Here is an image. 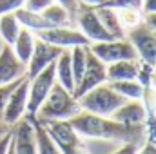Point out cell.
Instances as JSON below:
<instances>
[{"label": "cell", "mask_w": 156, "mask_h": 154, "mask_svg": "<svg viewBox=\"0 0 156 154\" xmlns=\"http://www.w3.org/2000/svg\"><path fill=\"white\" fill-rule=\"evenodd\" d=\"M35 38H37V35H35L31 29H27V27H20L16 38H15V42H13V45H11L15 56H16L22 64H26V65H27V62H29V58H31V54H33V49H35Z\"/></svg>", "instance_id": "e0dca14e"}, {"label": "cell", "mask_w": 156, "mask_h": 154, "mask_svg": "<svg viewBox=\"0 0 156 154\" xmlns=\"http://www.w3.org/2000/svg\"><path fill=\"white\" fill-rule=\"evenodd\" d=\"M49 136L55 140L62 154H89L80 134L71 127L69 120H53L44 123Z\"/></svg>", "instance_id": "277c9868"}, {"label": "cell", "mask_w": 156, "mask_h": 154, "mask_svg": "<svg viewBox=\"0 0 156 154\" xmlns=\"http://www.w3.org/2000/svg\"><path fill=\"white\" fill-rule=\"evenodd\" d=\"M56 82V73H55V62L44 67L38 75L29 78V93H27V114L35 116L42 102L49 94L53 83Z\"/></svg>", "instance_id": "8992f818"}, {"label": "cell", "mask_w": 156, "mask_h": 154, "mask_svg": "<svg viewBox=\"0 0 156 154\" xmlns=\"http://www.w3.org/2000/svg\"><path fill=\"white\" fill-rule=\"evenodd\" d=\"M15 16H16V20L20 22L22 27H27V29H31V31H35V33L53 27V26L45 20V16H44L40 11H29V9H26V7H20V9L15 11Z\"/></svg>", "instance_id": "ffe728a7"}, {"label": "cell", "mask_w": 156, "mask_h": 154, "mask_svg": "<svg viewBox=\"0 0 156 154\" xmlns=\"http://www.w3.org/2000/svg\"><path fill=\"white\" fill-rule=\"evenodd\" d=\"M7 132H11V125H7L4 120H0V138L4 134H7Z\"/></svg>", "instance_id": "d590c367"}, {"label": "cell", "mask_w": 156, "mask_h": 154, "mask_svg": "<svg viewBox=\"0 0 156 154\" xmlns=\"http://www.w3.org/2000/svg\"><path fill=\"white\" fill-rule=\"evenodd\" d=\"M153 85L156 87V65H154V69H153Z\"/></svg>", "instance_id": "f35d334b"}, {"label": "cell", "mask_w": 156, "mask_h": 154, "mask_svg": "<svg viewBox=\"0 0 156 154\" xmlns=\"http://www.w3.org/2000/svg\"><path fill=\"white\" fill-rule=\"evenodd\" d=\"M127 98L116 93L109 83H100L78 98L80 109L98 116H111Z\"/></svg>", "instance_id": "3957f363"}, {"label": "cell", "mask_w": 156, "mask_h": 154, "mask_svg": "<svg viewBox=\"0 0 156 154\" xmlns=\"http://www.w3.org/2000/svg\"><path fill=\"white\" fill-rule=\"evenodd\" d=\"M55 0H24V7L29 9V11H44Z\"/></svg>", "instance_id": "f1b7e54d"}, {"label": "cell", "mask_w": 156, "mask_h": 154, "mask_svg": "<svg viewBox=\"0 0 156 154\" xmlns=\"http://www.w3.org/2000/svg\"><path fill=\"white\" fill-rule=\"evenodd\" d=\"M107 82V65L96 58L89 49H87V62H85V69H83V75L80 78V82L76 83L75 91H73V96L80 98L82 94H85L87 91H91L93 87L100 85V83H105Z\"/></svg>", "instance_id": "ba28073f"}, {"label": "cell", "mask_w": 156, "mask_h": 154, "mask_svg": "<svg viewBox=\"0 0 156 154\" xmlns=\"http://www.w3.org/2000/svg\"><path fill=\"white\" fill-rule=\"evenodd\" d=\"M27 118L31 120L33 123V129H35V136H37V154H62L58 145L55 143V140L49 136V132L45 131L44 123L38 121L35 116H29Z\"/></svg>", "instance_id": "d6986e66"}, {"label": "cell", "mask_w": 156, "mask_h": 154, "mask_svg": "<svg viewBox=\"0 0 156 154\" xmlns=\"http://www.w3.org/2000/svg\"><path fill=\"white\" fill-rule=\"evenodd\" d=\"M38 38L45 40L47 44H53V45H58L62 49H71L75 45H89L91 42L83 37L82 31L78 29H69L67 26H60V27H49V29H44L35 33Z\"/></svg>", "instance_id": "8fae6325"}, {"label": "cell", "mask_w": 156, "mask_h": 154, "mask_svg": "<svg viewBox=\"0 0 156 154\" xmlns=\"http://www.w3.org/2000/svg\"><path fill=\"white\" fill-rule=\"evenodd\" d=\"M55 73L56 82L62 83L67 91H75V76H73V65H71V49H64L58 58L55 60Z\"/></svg>", "instance_id": "ac0fdd59"}, {"label": "cell", "mask_w": 156, "mask_h": 154, "mask_svg": "<svg viewBox=\"0 0 156 154\" xmlns=\"http://www.w3.org/2000/svg\"><path fill=\"white\" fill-rule=\"evenodd\" d=\"M11 134H13L15 154H37V136H35L33 123L27 116L20 118L15 123Z\"/></svg>", "instance_id": "4fadbf2b"}, {"label": "cell", "mask_w": 156, "mask_h": 154, "mask_svg": "<svg viewBox=\"0 0 156 154\" xmlns=\"http://www.w3.org/2000/svg\"><path fill=\"white\" fill-rule=\"evenodd\" d=\"M5 154H15V149H13V138H11V143H9V147H7Z\"/></svg>", "instance_id": "74e56055"}, {"label": "cell", "mask_w": 156, "mask_h": 154, "mask_svg": "<svg viewBox=\"0 0 156 154\" xmlns=\"http://www.w3.org/2000/svg\"><path fill=\"white\" fill-rule=\"evenodd\" d=\"M78 2H82V4H85V5H102L105 0H78Z\"/></svg>", "instance_id": "8d00e7d4"}, {"label": "cell", "mask_w": 156, "mask_h": 154, "mask_svg": "<svg viewBox=\"0 0 156 154\" xmlns=\"http://www.w3.org/2000/svg\"><path fill=\"white\" fill-rule=\"evenodd\" d=\"M107 83L127 100H142L144 96V85L138 80H118V82H107Z\"/></svg>", "instance_id": "7402d4cb"}, {"label": "cell", "mask_w": 156, "mask_h": 154, "mask_svg": "<svg viewBox=\"0 0 156 154\" xmlns=\"http://www.w3.org/2000/svg\"><path fill=\"white\" fill-rule=\"evenodd\" d=\"M27 93H29V78L24 76L22 82L11 91V94L5 102L2 120L7 125H15L20 118L27 114Z\"/></svg>", "instance_id": "30bf717a"}, {"label": "cell", "mask_w": 156, "mask_h": 154, "mask_svg": "<svg viewBox=\"0 0 156 154\" xmlns=\"http://www.w3.org/2000/svg\"><path fill=\"white\" fill-rule=\"evenodd\" d=\"M89 51L96 58H100L105 65L113 64V62H118V60H134V58H138L136 49L133 47V44L127 38L93 42V44H89Z\"/></svg>", "instance_id": "5b68a950"}, {"label": "cell", "mask_w": 156, "mask_h": 154, "mask_svg": "<svg viewBox=\"0 0 156 154\" xmlns=\"http://www.w3.org/2000/svg\"><path fill=\"white\" fill-rule=\"evenodd\" d=\"M24 78V76H22ZM22 78H18V80H13V82H9V83H4V85H0V120H2V114H4V107H5V102H7V98H9V94H11V91L22 82Z\"/></svg>", "instance_id": "4316f807"}, {"label": "cell", "mask_w": 156, "mask_h": 154, "mask_svg": "<svg viewBox=\"0 0 156 154\" xmlns=\"http://www.w3.org/2000/svg\"><path fill=\"white\" fill-rule=\"evenodd\" d=\"M118 20H120V26L123 27V31L127 29H133L136 27L142 20V15H140V9H131V7H125V9H116Z\"/></svg>", "instance_id": "d4e9b609"}, {"label": "cell", "mask_w": 156, "mask_h": 154, "mask_svg": "<svg viewBox=\"0 0 156 154\" xmlns=\"http://www.w3.org/2000/svg\"><path fill=\"white\" fill-rule=\"evenodd\" d=\"M127 40L136 49V54L142 62L156 65V31H153L145 22H140L136 27L129 29Z\"/></svg>", "instance_id": "52a82bcc"}, {"label": "cell", "mask_w": 156, "mask_h": 154, "mask_svg": "<svg viewBox=\"0 0 156 154\" xmlns=\"http://www.w3.org/2000/svg\"><path fill=\"white\" fill-rule=\"evenodd\" d=\"M71 127L80 136L96 138V140H111L120 143H140L145 136L144 125H125L109 116H98L87 111H80L69 120Z\"/></svg>", "instance_id": "6da1fadb"}, {"label": "cell", "mask_w": 156, "mask_h": 154, "mask_svg": "<svg viewBox=\"0 0 156 154\" xmlns=\"http://www.w3.org/2000/svg\"><path fill=\"white\" fill-rule=\"evenodd\" d=\"M64 49L58 47V45H53V44H47L45 40L42 38H35V49H33V54L27 62V71H26V76L27 78H33L35 75H38L44 67H47L49 64H53L58 54L62 53Z\"/></svg>", "instance_id": "7c38bea8"}, {"label": "cell", "mask_w": 156, "mask_h": 154, "mask_svg": "<svg viewBox=\"0 0 156 154\" xmlns=\"http://www.w3.org/2000/svg\"><path fill=\"white\" fill-rule=\"evenodd\" d=\"M153 31H156V13H147V16H145V20H144Z\"/></svg>", "instance_id": "e575fe53"}, {"label": "cell", "mask_w": 156, "mask_h": 154, "mask_svg": "<svg viewBox=\"0 0 156 154\" xmlns=\"http://www.w3.org/2000/svg\"><path fill=\"white\" fill-rule=\"evenodd\" d=\"M136 154H156V143L153 142H145L142 149H138Z\"/></svg>", "instance_id": "d6a6232c"}, {"label": "cell", "mask_w": 156, "mask_h": 154, "mask_svg": "<svg viewBox=\"0 0 156 154\" xmlns=\"http://www.w3.org/2000/svg\"><path fill=\"white\" fill-rule=\"evenodd\" d=\"M140 67V58L134 60H118L113 64H107V82L118 80H136Z\"/></svg>", "instance_id": "2e32d148"}, {"label": "cell", "mask_w": 156, "mask_h": 154, "mask_svg": "<svg viewBox=\"0 0 156 154\" xmlns=\"http://www.w3.org/2000/svg\"><path fill=\"white\" fill-rule=\"evenodd\" d=\"M20 22L16 20L15 13H5V15H0V37L4 40V44L7 45H13V42L16 38L18 31H20Z\"/></svg>", "instance_id": "603a6c76"}, {"label": "cell", "mask_w": 156, "mask_h": 154, "mask_svg": "<svg viewBox=\"0 0 156 154\" xmlns=\"http://www.w3.org/2000/svg\"><path fill=\"white\" fill-rule=\"evenodd\" d=\"M96 15L100 18V22L104 24V27L115 37V38H123L125 31L123 27L120 26V20H118L116 9H111V7H104V5H96Z\"/></svg>", "instance_id": "44dd1931"}, {"label": "cell", "mask_w": 156, "mask_h": 154, "mask_svg": "<svg viewBox=\"0 0 156 154\" xmlns=\"http://www.w3.org/2000/svg\"><path fill=\"white\" fill-rule=\"evenodd\" d=\"M136 152H138V143H122V147L111 154H136Z\"/></svg>", "instance_id": "f546056e"}, {"label": "cell", "mask_w": 156, "mask_h": 154, "mask_svg": "<svg viewBox=\"0 0 156 154\" xmlns=\"http://www.w3.org/2000/svg\"><path fill=\"white\" fill-rule=\"evenodd\" d=\"M142 4H144V0H105L102 5L104 7H111V9H125V7H131V9H140L142 11Z\"/></svg>", "instance_id": "484cf974"}, {"label": "cell", "mask_w": 156, "mask_h": 154, "mask_svg": "<svg viewBox=\"0 0 156 154\" xmlns=\"http://www.w3.org/2000/svg\"><path fill=\"white\" fill-rule=\"evenodd\" d=\"M78 26H80V31L83 33V37L89 40L91 44L93 42H107V40H115V37L104 27V24L100 22L98 15H96V9L94 5H82L78 7Z\"/></svg>", "instance_id": "9c48e42d"}, {"label": "cell", "mask_w": 156, "mask_h": 154, "mask_svg": "<svg viewBox=\"0 0 156 154\" xmlns=\"http://www.w3.org/2000/svg\"><path fill=\"white\" fill-rule=\"evenodd\" d=\"M80 111H82L80 103L73 96V93L67 91L62 83L55 82L51 91H49V94L45 96V100L38 107L35 118L38 121H42V123L53 121V120H71Z\"/></svg>", "instance_id": "7a4b0ae2"}, {"label": "cell", "mask_w": 156, "mask_h": 154, "mask_svg": "<svg viewBox=\"0 0 156 154\" xmlns=\"http://www.w3.org/2000/svg\"><path fill=\"white\" fill-rule=\"evenodd\" d=\"M44 16H45V20L53 26V27H60V26H67V22H69V11L66 9V7H62L60 4H56V2H53L51 5H47L44 11H40Z\"/></svg>", "instance_id": "cb8c5ba5"}, {"label": "cell", "mask_w": 156, "mask_h": 154, "mask_svg": "<svg viewBox=\"0 0 156 154\" xmlns=\"http://www.w3.org/2000/svg\"><path fill=\"white\" fill-rule=\"evenodd\" d=\"M142 9L145 13H156V0H144Z\"/></svg>", "instance_id": "836d02e7"}, {"label": "cell", "mask_w": 156, "mask_h": 154, "mask_svg": "<svg viewBox=\"0 0 156 154\" xmlns=\"http://www.w3.org/2000/svg\"><path fill=\"white\" fill-rule=\"evenodd\" d=\"M56 4H60L62 7H66L69 13H76L78 11V0H55Z\"/></svg>", "instance_id": "4dcf8cb0"}, {"label": "cell", "mask_w": 156, "mask_h": 154, "mask_svg": "<svg viewBox=\"0 0 156 154\" xmlns=\"http://www.w3.org/2000/svg\"><path fill=\"white\" fill-rule=\"evenodd\" d=\"M26 71H27L26 64H22L15 56L11 45L2 44L0 47V85L26 76Z\"/></svg>", "instance_id": "5bb4252c"}, {"label": "cell", "mask_w": 156, "mask_h": 154, "mask_svg": "<svg viewBox=\"0 0 156 154\" xmlns=\"http://www.w3.org/2000/svg\"><path fill=\"white\" fill-rule=\"evenodd\" d=\"M11 138H13V134H11V132L4 134V136L0 138V154H5L7 147H9V143H11Z\"/></svg>", "instance_id": "1f68e13d"}, {"label": "cell", "mask_w": 156, "mask_h": 154, "mask_svg": "<svg viewBox=\"0 0 156 154\" xmlns=\"http://www.w3.org/2000/svg\"><path fill=\"white\" fill-rule=\"evenodd\" d=\"M20 7H24V0H0V15L15 13Z\"/></svg>", "instance_id": "83f0119b"}, {"label": "cell", "mask_w": 156, "mask_h": 154, "mask_svg": "<svg viewBox=\"0 0 156 154\" xmlns=\"http://www.w3.org/2000/svg\"><path fill=\"white\" fill-rule=\"evenodd\" d=\"M125 125H144L145 121V107L142 100H127L122 103L113 114L109 116Z\"/></svg>", "instance_id": "9a60e30c"}]
</instances>
